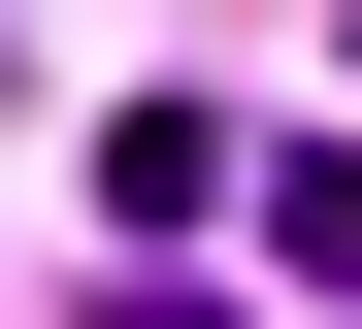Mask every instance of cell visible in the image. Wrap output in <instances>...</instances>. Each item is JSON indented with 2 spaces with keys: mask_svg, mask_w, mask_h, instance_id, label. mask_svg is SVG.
I'll use <instances>...</instances> for the list:
<instances>
[{
  "mask_svg": "<svg viewBox=\"0 0 362 329\" xmlns=\"http://www.w3.org/2000/svg\"><path fill=\"white\" fill-rule=\"evenodd\" d=\"M99 197H132V263L230 231V99H99Z\"/></svg>",
  "mask_w": 362,
  "mask_h": 329,
  "instance_id": "6da1fadb",
  "label": "cell"
}]
</instances>
